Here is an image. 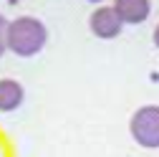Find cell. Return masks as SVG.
<instances>
[{
    "label": "cell",
    "mask_w": 159,
    "mask_h": 157,
    "mask_svg": "<svg viewBox=\"0 0 159 157\" xmlns=\"http://www.w3.org/2000/svg\"><path fill=\"white\" fill-rule=\"evenodd\" d=\"M25 99V89L15 78H0V112H15Z\"/></svg>",
    "instance_id": "5b68a950"
},
{
    "label": "cell",
    "mask_w": 159,
    "mask_h": 157,
    "mask_svg": "<svg viewBox=\"0 0 159 157\" xmlns=\"http://www.w3.org/2000/svg\"><path fill=\"white\" fill-rule=\"evenodd\" d=\"M154 46L159 48V23H157V28H154Z\"/></svg>",
    "instance_id": "52a82bcc"
},
{
    "label": "cell",
    "mask_w": 159,
    "mask_h": 157,
    "mask_svg": "<svg viewBox=\"0 0 159 157\" xmlns=\"http://www.w3.org/2000/svg\"><path fill=\"white\" fill-rule=\"evenodd\" d=\"M114 10L119 13L124 26H139L149 18L152 3L149 0H114Z\"/></svg>",
    "instance_id": "277c9868"
},
{
    "label": "cell",
    "mask_w": 159,
    "mask_h": 157,
    "mask_svg": "<svg viewBox=\"0 0 159 157\" xmlns=\"http://www.w3.org/2000/svg\"><path fill=\"white\" fill-rule=\"evenodd\" d=\"M131 140L144 150H159V104L139 107L129 119Z\"/></svg>",
    "instance_id": "7a4b0ae2"
},
{
    "label": "cell",
    "mask_w": 159,
    "mask_h": 157,
    "mask_svg": "<svg viewBox=\"0 0 159 157\" xmlns=\"http://www.w3.org/2000/svg\"><path fill=\"white\" fill-rule=\"evenodd\" d=\"M89 28L96 38H101V41H111V38L121 36L124 31V23L121 18H119V13L114 10V5H101L96 8L89 18Z\"/></svg>",
    "instance_id": "3957f363"
},
{
    "label": "cell",
    "mask_w": 159,
    "mask_h": 157,
    "mask_svg": "<svg viewBox=\"0 0 159 157\" xmlns=\"http://www.w3.org/2000/svg\"><path fill=\"white\" fill-rule=\"evenodd\" d=\"M89 3H104V0H89Z\"/></svg>",
    "instance_id": "ba28073f"
},
{
    "label": "cell",
    "mask_w": 159,
    "mask_h": 157,
    "mask_svg": "<svg viewBox=\"0 0 159 157\" xmlns=\"http://www.w3.org/2000/svg\"><path fill=\"white\" fill-rule=\"evenodd\" d=\"M5 51H8V21L3 18V13H0V56Z\"/></svg>",
    "instance_id": "8992f818"
},
{
    "label": "cell",
    "mask_w": 159,
    "mask_h": 157,
    "mask_svg": "<svg viewBox=\"0 0 159 157\" xmlns=\"http://www.w3.org/2000/svg\"><path fill=\"white\" fill-rule=\"evenodd\" d=\"M48 43V28L41 18L33 15H18L8 23V51L20 56V58H30L38 56Z\"/></svg>",
    "instance_id": "6da1fadb"
}]
</instances>
